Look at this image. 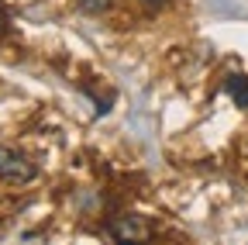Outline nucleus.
Masks as SVG:
<instances>
[{"label":"nucleus","mask_w":248,"mask_h":245,"mask_svg":"<svg viewBox=\"0 0 248 245\" xmlns=\"http://www.w3.org/2000/svg\"><path fill=\"white\" fill-rule=\"evenodd\" d=\"M4 28H7V21H4V14H0V35H4Z\"/></svg>","instance_id":"nucleus-5"},{"label":"nucleus","mask_w":248,"mask_h":245,"mask_svg":"<svg viewBox=\"0 0 248 245\" xmlns=\"http://www.w3.org/2000/svg\"><path fill=\"white\" fill-rule=\"evenodd\" d=\"M0 176H4V180H17V183H28L31 176H35V166H31L24 156H17V152L0 148Z\"/></svg>","instance_id":"nucleus-1"},{"label":"nucleus","mask_w":248,"mask_h":245,"mask_svg":"<svg viewBox=\"0 0 248 245\" xmlns=\"http://www.w3.org/2000/svg\"><path fill=\"white\" fill-rule=\"evenodd\" d=\"M228 94L238 107H248V76H228Z\"/></svg>","instance_id":"nucleus-3"},{"label":"nucleus","mask_w":248,"mask_h":245,"mask_svg":"<svg viewBox=\"0 0 248 245\" xmlns=\"http://www.w3.org/2000/svg\"><path fill=\"white\" fill-rule=\"evenodd\" d=\"M107 231H110L117 242H128V238H148V228L138 225L135 218H110Z\"/></svg>","instance_id":"nucleus-2"},{"label":"nucleus","mask_w":248,"mask_h":245,"mask_svg":"<svg viewBox=\"0 0 248 245\" xmlns=\"http://www.w3.org/2000/svg\"><path fill=\"white\" fill-rule=\"evenodd\" d=\"M79 4H83L86 11H104V7L110 4V0H79Z\"/></svg>","instance_id":"nucleus-4"}]
</instances>
